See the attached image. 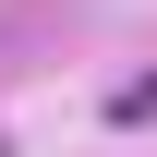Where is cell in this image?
Here are the masks:
<instances>
[{"label":"cell","mask_w":157,"mask_h":157,"mask_svg":"<svg viewBox=\"0 0 157 157\" xmlns=\"http://www.w3.org/2000/svg\"><path fill=\"white\" fill-rule=\"evenodd\" d=\"M145 109H157V73H133V85L109 97V121H145Z\"/></svg>","instance_id":"1"}]
</instances>
